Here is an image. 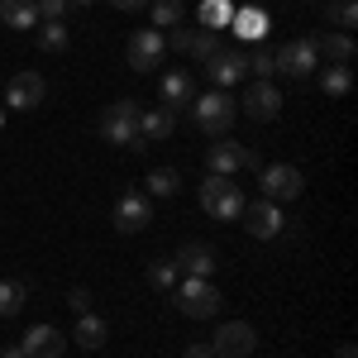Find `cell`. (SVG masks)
<instances>
[{
    "instance_id": "6da1fadb",
    "label": "cell",
    "mask_w": 358,
    "mask_h": 358,
    "mask_svg": "<svg viewBox=\"0 0 358 358\" xmlns=\"http://www.w3.org/2000/svg\"><path fill=\"white\" fill-rule=\"evenodd\" d=\"M192 120L206 129V134L224 138V134H229V124L239 120V101H234L229 91H206V96H196V101H192Z\"/></svg>"
},
{
    "instance_id": "7a4b0ae2",
    "label": "cell",
    "mask_w": 358,
    "mask_h": 358,
    "mask_svg": "<svg viewBox=\"0 0 358 358\" xmlns=\"http://www.w3.org/2000/svg\"><path fill=\"white\" fill-rule=\"evenodd\" d=\"M172 292H177L172 301H177V310H182L187 320H210V315L220 310V292H215L210 277H182Z\"/></svg>"
},
{
    "instance_id": "3957f363",
    "label": "cell",
    "mask_w": 358,
    "mask_h": 358,
    "mask_svg": "<svg viewBox=\"0 0 358 358\" xmlns=\"http://www.w3.org/2000/svg\"><path fill=\"white\" fill-rule=\"evenodd\" d=\"M244 192H239V182H229V177H206L201 182V210L210 215V220H239L244 215Z\"/></svg>"
},
{
    "instance_id": "277c9868",
    "label": "cell",
    "mask_w": 358,
    "mask_h": 358,
    "mask_svg": "<svg viewBox=\"0 0 358 358\" xmlns=\"http://www.w3.org/2000/svg\"><path fill=\"white\" fill-rule=\"evenodd\" d=\"M101 138L115 143V148H143V138H138V101H115L110 110L101 115Z\"/></svg>"
},
{
    "instance_id": "5b68a950",
    "label": "cell",
    "mask_w": 358,
    "mask_h": 358,
    "mask_svg": "<svg viewBox=\"0 0 358 358\" xmlns=\"http://www.w3.org/2000/svg\"><path fill=\"white\" fill-rule=\"evenodd\" d=\"M273 62H277V72H282V77H292V82H306V77L320 67V53H315V34L282 43V48L273 53Z\"/></svg>"
},
{
    "instance_id": "8992f818",
    "label": "cell",
    "mask_w": 358,
    "mask_h": 358,
    "mask_svg": "<svg viewBox=\"0 0 358 358\" xmlns=\"http://www.w3.org/2000/svg\"><path fill=\"white\" fill-rule=\"evenodd\" d=\"M206 167H210V177H234V172H244V167H263V163H258V153H253L248 143L220 138V143L206 148Z\"/></svg>"
},
{
    "instance_id": "52a82bcc",
    "label": "cell",
    "mask_w": 358,
    "mask_h": 358,
    "mask_svg": "<svg viewBox=\"0 0 358 358\" xmlns=\"http://www.w3.org/2000/svg\"><path fill=\"white\" fill-rule=\"evenodd\" d=\"M258 172H263V201H273V206L296 201L306 192V177L292 163H268V167H258Z\"/></svg>"
},
{
    "instance_id": "ba28073f",
    "label": "cell",
    "mask_w": 358,
    "mask_h": 358,
    "mask_svg": "<svg viewBox=\"0 0 358 358\" xmlns=\"http://www.w3.org/2000/svg\"><path fill=\"white\" fill-rule=\"evenodd\" d=\"M210 349H215V358H248L258 349V330L248 320H224L210 339Z\"/></svg>"
},
{
    "instance_id": "9c48e42d",
    "label": "cell",
    "mask_w": 358,
    "mask_h": 358,
    "mask_svg": "<svg viewBox=\"0 0 358 358\" xmlns=\"http://www.w3.org/2000/svg\"><path fill=\"white\" fill-rule=\"evenodd\" d=\"M43 96H48V82L38 72H15L5 82V110H38Z\"/></svg>"
},
{
    "instance_id": "30bf717a",
    "label": "cell",
    "mask_w": 358,
    "mask_h": 358,
    "mask_svg": "<svg viewBox=\"0 0 358 358\" xmlns=\"http://www.w3.org/2000/svg\"><path fill=\"white\" fill-rule=\"evenodd\" d=\"M206 72H210L215 91H229V86H239L248 77V53L244 48H215L210 62H206Z\"/></svg>"
},
{
    "instance_id": "8fae6325",
    "label": "cell",
    "mask_w": 358,
    "mask_h": 358,
    "mask_svg": "<svg viewBox=\"0 0 358 358\" xmlns=\"http://www.w3.org/2000/svg\"><path fill=\"white\" fill-rule=\"evenodd\" d=\"M239 115H248V120H258V124H268V120H277V115H282V91H277L273 82H248L244 101H239Z\"/></svg>"
},
{
    "instance_id": "7c38bea8",
    "label": "cell",
    "mask_w": 358,
    "mask_h": 358,
    "mask_svg": "<svg viewBox=\"0 0 358 358\" xmlns=\"http://www.w3.org/2000/svg\"><path fill=\"white\" fill-rule=\"evenodd\" d=\"M167 53V34L163 29H138L134 38H129V67L134 72H153Z\"/></svg>"
},
{
    "instance_id": "4fadbf2b",
    "label": "cell",
    "mask_w": 358,
    "mask_h": 358,
    "mask_svg": "<svg viewBox=\"0 0 358 358\" xmlns=\"http://www.w3.org/2000/svg\"><path fill=\"white\" fill-rule=\"evenodd\" d=\"M148 220H153V201L148 196L124 192L115 201V229L120 234H138V229H148Z\"/></svg>"
},
{
    "instance_id": "5bb4252c",
    "label": "cell",
    "mask_w": 358,
    "mask_h": 358,
    "mask_svg": "<svg viewBox=\"0 0 358 358\" xmlns=\"http://www.w3.org/2000/svg\"><path fill=\"white\" fill-rule=\"evenodd\" d=\"M239 220L248 224V234L253 239H277L282 234V206H273V201H253V206H244V215Z\"/></svg>"
},
{
    "instance_id": "9a60e30c",
    "label": "cell",
    "mask_w": 358,
    "mask_h": 358,
    "mask_svg": "<svg viewBox=\"0 0 358 358\" xmlns=\"http://www.w3.org/2000/svg\"><path fill=\"white\" fill-rule=\"evenodd\" d=\"M177 273L182 277H215V248L210 244H182L172 253Z\"/></svg>"
},
{
    "instance_id": "2e32d148",
    "label": "cell",
    "mask_w": 358,
    "mask_h": 358,
    "mask_svg": "<svg viewBox=\"0 0 358 358\" xmlns=\"http://www.w3.org/2000/svg\"><path fill=\"white\" fill-rule=\"evenodd\" d=\"M62 344H67V334L57 330V325H34V330H24V349L29 358H62Z\"/></svg>"
},
{
    "instance_id": "e0dca14e",
    "label": "cell",
    "mask_w": 358,
    "mask_h": 358,
    "mask_svg": "<svg viewBox=\"0 0 358 358\" xmlns=\"http://www.w3.org/2000/svg\"><path fill=\"white\" fill-rule=\"evenodd\" d=\"M229 29H234L244 43H263V38H268V15H263L258 5H239V10L229 15Z\"/></svg>"
},
{
    "instance_id": "ac0fdd59",
    "label": "cell",
    "mask_w": 358,
    "mask_h": 358,
    "mask_svg": "<svg viewBox=\"0 0 358 358\" xmlns=\"http://www.w3.org/2000/svg\"><path fill=\"white\" fill-rule=\"evenodd\" d=\"M315 53L320 57H330V67H349L358 53V43H354V34H315Z\"/></svg>"
},
{
    "instance_id": "d6986e66",
    "label": "cell",
    "mask_w": 358,
    "mask_h": 358,
    "mask_svg": "<svg viewBox=\"0 0 358 358\" xmlns=\"http://www.w3.org/2000/svg\"><path fill=\"white\" fill-rule=\"evenodd\" d=\"M158 96H163L167 110L177 115L182 106H192V101H196V96H192V77H187V72H167L163 86H158Z\"/></svg>"
},
{
    "instance_id": "ffe728a7",
    "label": "cell",
    "mask_w": 358,
    "mask_h": 358,
    "mask_svg": "<svg viewBox=\"0 0 358 358\" xmlns=\"http://www.w3.org/2000/svg\"><path fill=\"white\" fill-rule=\"evenodd\" d=\"M172 124H177V115L167 110V106H153V110H138V138H167L172 134Z\"/></svg>"
},
{
    "instance_id": "44dd1931",
    "label": "cell",
    "mask_w": 358,
    "mask_h": 358,
    "mask_svg": "<svg viewBox=\"0 0 358 358\" xmlns=\"http://www.w3.org/2000/svg\"><path fill=\"white\" fill-rule=\"evenodd\" d=\"M5 29H38V5L34 0H0Z\"/></svg>"
},
{
    "instance_id": "7402d4cb",
    "label": "cell",
    "mask_w": 358,
    "mask_h": 358,
    "mask_svg": "<svg viewBox=\"0 0 358 358\" xmlns=\"http://www.w3.org/2000/svg\"><path fill=\"white\" fill-rule=\"evenodd\" d=\"M24 301H29V282H20V277H0V320L20 315Z\"/></svg>"
},
{
    "instance_id": "603a6c76",
    "label": "cell",
    "mask_w": 358,
    "mask_h": 358,
    "mask_svg": "<svg viewBox=\"0 0 358 358\" xmlns=\"http://www.w3.org/2000/svg\"><path fill=\"white\" fill-rule=\"evenodd\" d=\"M72 339H77L82 349H101V344H106V320H101V315H91V310H86V315H77Z\"/></svg>"
},
{
    "instance_id": "cb8c5ba5",
    "label": "cell",
    "mask_w": 358,
    "mask_h": 358,
    "mask_svg": "<svg viewBox=\"0 0 358 358\" xmlns=\"http://www.w3.org/2000/svg\"><path fill=\"white\" fill-rule=\"evenodd\" d=\"M220 48V34L215 29H187V57L196 62H210V53Z\"/></svg>"
},
{
    "instance_id": "d4e9b609",
    "label": "cell",
    "mask_w": 358,
    "mask_h": 358,
    "mask_svg": "<svg viewBox=\"0 0 358 358\" xmlns=\"http://www.w3.org/2000/svg\"><path fill=\"white\" fill-rule=\"evenodd\" d=\"M325 24H334V34H349L358 24V5L354 0H325Z\"/></svg>"
},
{
    "instance_id": "484cf974",
    "label": "cell",
    "mask_w": 358,
    "mask_h": 358,
    "mask_svg": "<svg viewBox=\"0 0 358 358\" xmlns=\"http://www.w3.org/2000/svg\"><path fill=\"white\" fill-rule=\"evenodd\" d=\"M229 15H234V0H201V29H229Z\"/></svg>"
},
{
    "instance_id": "4316f807",
    "label": "cell",
    "mask_w": 358,
    "mask_h": 358,
    "mask_svg": "<svg viewBox=\"0 0 358 358\" xmlns=\"http://www.w3.org/2000/svg\"><path fill=\"white\" fill-rule=\"evenodd\" d=\"M148 10H153V29H177L187 15L182 0H148Z\"/></svg>"
},
{
    "instance_id": "83f0119b",
    "label": "cell",
    "mask_w": 358,
    "mask_h": 358,
    "mask_svg": "<svg viewBox=\"0 0 358 358\" xmlns=\"http://www.w3.org/2000/svg\"><path fill=\"white\" fill-rule=\"evenodd\" d=\"M38 48L43 53H62L67 48V24L62 20H38Z\"/></svg>"
},
{
    "instance_id": "f1b7e54d",
    "label": "cell",
    "mask_w": 358,
    "mask_h": 358,
    "mask_svg": "<svg viewBox=\"0 0 358 358\" xmlns=\"http://www.w3.org/2000/svg\"><path fill=\"white\" fill-rule=\"evenodd\" d=\"M177 282H182V273H177V263H172V258H153V263H148V287L172 292Z\"/></svg>"
},
{
    "instance_id": "f546056e",
    "label": "cell",
    "mask_w": 358,
    "mask_h": 358,
    "mask_svg": "<svg viewBox=\"0 0 358 358\" xmlns=\"http://www.w3.org/2000/svg\"><path fill=\"white\" fill-rule=\"evenodd\" d=\"M320 91H325V96H349V91H354V72H349V67H325V72H320Z\"/></svg>"
},
{
    "instance_id": "4dcf8cb0",
    "label": "cell",
    "mask_w": 358,
    "mask_h": 358,
    "mask_svg": "<svg viewBox=\"0 0 358 358\" xmlns=\"http://www.w3.org/2000/svg\"><path fill=\"white\" fill-rule=\"evenodd\" d=\"M177 187H182L177 167H153L148 172V196H177Z\"/></svg>"
},
{
    "instance_id": "1f68e13d",
    "label": "cell",
    "mask_w": 358,
    "mask_h": 358,
    "mask_svg": "<svg viewBox=\"0 0 358 358\" xmlns=\"http://www.w3.org/2000/svg\"><path fill=\"white\" fill-rule=\"evenodd\" d=\"M248 77H253V82H268V77H277L273 48H253V53H248Z\"/></svg>"
},
{
    "instance_id": "d6a6232c",
    "label": "cell",
    "mask_w": 358,
    "mask_h": 358,
    "mask_svg": "<svg viewBox=\"0 0 358 358\" xmlns=\"http://www.w3.org/2000/svg\"><path fill=\"white\" fill-rule=\"evenodd\" d=\"M38 5V20H62L67 15V0H34Z\"/></svg>"
},
{
    "instance_id": "836d02e7",
    "label": "cell",
    "mask_w": 358,
    "mask_h": 358,
    "mask_svg": "<svg viewBox=\"0 0 358 358\" xmlns=\"http://www.w3.org/2000/svg\"><path fill=\"white\" fill-rule=\"evenodd\" d=\"M67 306H72L77 315H86V310H91V292H86V287H72V292H67Z\"/></svg>"
},
{
    "instance_id": "e575fe53",
    "label": "cell",
    "mask_w": 358,
    "mask_h": 358,
    "mask_svg": "<svg viewBox=\"0 0 358 358\" xmlns=\"http://www.w3.org/2000/svg\"><path fill=\"white\" fill-rule=\"evenodd\" d=\"M182 358H215V349H210V344H187Z\"/></svg>"
},
{
    "instance_id": "d590c367",
    "label": "cell",
    "mask_w": 358,
    "mask_h": 358,
    "mask_svg": "<svg viewBox=\"0 0 358 358\" xmlns=\"http://www.w3.org/2000/svg\"><path fill=\"white\" fill-rule=\"evenodd\" d=\"M115 10H143V5H148V0H110Z\"/></svg>"
},
{
    "instance_id": "8d00e7d4",
    "label": "cell",
    "mask_w": 358,
    "mask_h": 358,
    "mask_svg": "<svg viewBox=\"0 0 358 358\" xmlns=\"http://www.w3.org/2000/svg\"><path fill=\"white\" fill-rule=\"evenodd\" d=\"M334 358H358V354H354V344H339V349H334Z\"/></svg>"
},
{
    "instance_id": "74e56055",
    "label": "cell",
    "mask_w": 358,
    "mask_h": 358,
    "mask_svg": "<svg viewBox=\"0 0 358 358\" xmlns=\"http://www.w3.org/2000/svg\"><path fill=\"white\" fill-rule=\"evenodd\" d=\"M0 358H29V354H24V349H20V344H15V349H5V354H0Z\"/></svg>"
},
{
    "instance_id": "f35d334b",
    "label": "cell",
    "mask_w": 358,
    "mask_h": 358,
    "mask_svg": "<svg viewBox=\"0 0 358 358\" xmlns=\"http://www.w3.org/2000/svg\"><path fill=\"white\" fill-rule=\"evenodd\" d=\"M0 129H5V101H0Z\"/></svg>"
},
{
    "instance_id": "ab89813d",
    "label": "cell",
    "mask_w": 358,
    "mask_h": 358,
    "mask_svg": "<svg viewBox=\"0 0 358 358\" xmlns=\"http://www.w3.org/2000/svg\"><path fill=\"white\" fill-rule=\"evenodd\" d=\"M67 5H91V0H67Z\"/></svg>"
}]
</instances>
